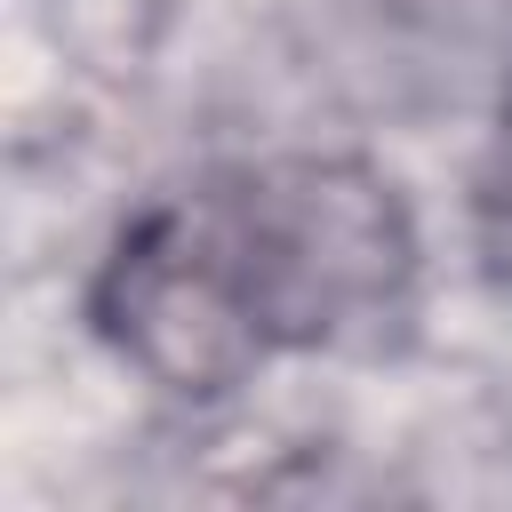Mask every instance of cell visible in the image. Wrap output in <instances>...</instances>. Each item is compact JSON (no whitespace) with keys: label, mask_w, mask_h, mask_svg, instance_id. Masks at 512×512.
<instances>
[{"label":"cell","mask_w":512,"mask_h":512,"mask_svg":"<svg viewBox=\"0 0 512 512\" xmlns=\"http://www.w3.org/2000/svg\"><path fill=\"white\" fill-rule=\"evenodd\" d=\"M88 312L128 368H144L152 384H168L184 400L232 392L272 352L200 200H168V208L136 216L120 232V248L104 256Z\"/></svg>","instance_id":"2"},{"label":"cell","mask_w":512,"mask_h":512,"mask_svg":"<svg viewBox=\"0 0 512 512\" xmlns=\"http://www.w3.org/2000/svg\"><path fill=\"white\" fill-rule=\"evenodd\" d=\"M264 344L376 336L416 280L400 192L360 160H264L192 192Z\"/></svg>","instance_id":"1"},{"label":"cell","mask_w":512,"mask_h":512,"mask_svg":"<svg viewBox=\"0 0 512 512\" xmlns=\"http://www.w3.org/2000/svg\"><path fill=\"white\" fill-rule=\"evenodd\" d=\"M472 232H480V256L488 272L512 288V96H504V128L480 160V184H472Z\"/></svg>","instance_id":"3"}]
</instances>
